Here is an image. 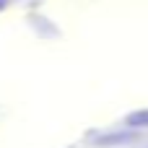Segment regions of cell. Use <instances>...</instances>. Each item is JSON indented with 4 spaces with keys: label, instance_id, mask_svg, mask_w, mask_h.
Wrapping results in <instances>:
<instances>
[{
    "label": "cell",
    "instance_id": "obj_1",
    "mask_svg": "<svg viewBox=\"0 0 148 148\" xmlns=\"http://www.w3.org/2000/svg\"><path fill=\"white\" fill-rule=\"evenodd\" d=\"M125 125H127V127H148V109L130 112V114L125 117Z\"/></svg>",
    "mask_w": 148,
    "mask_h": 148
},
{
    "label": "cell",
    "instance_id": "obj_2",
    "mask_svg": "<svg viewBox=\"0 0 148 148\" xmlns=\"http://www.w3.org/2000/svg\"><path fill=\"white\" fill-rule=\"evenodd\" d=\"M5 5H8V0H0V10H3V8H5Z\"/></svg>",
    "mask_w": 148,
    "mask_h": 148
}]
</instances>
